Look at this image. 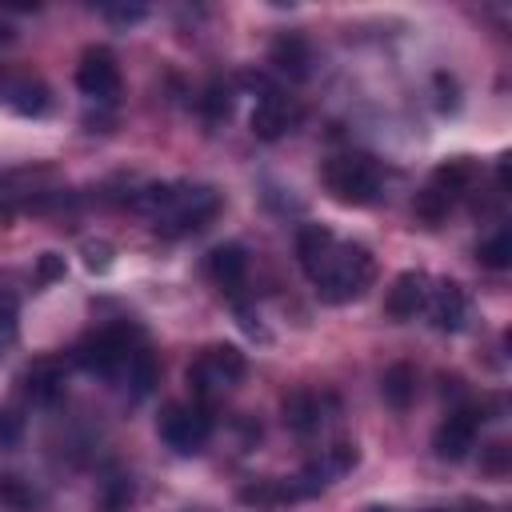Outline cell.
<instances>
[{"label": "cell", "mask_w": 512, "mask_h": 512, "mask_svg": "<svg viewBox=\"0 0 512 512\" xmlns=\"http://www.w3.org/2000/svg\"><path fill=\"white\" fill-rule=\"evenodd\" d=\"M132 208L152 220L160 236H192L220 212V192L208 184H148L132 196Z\"/></svg>", "instance_id": "obj_1"}, {"label": "cell", "mask_w": 512, "mask_h": 512, "mask_svg": "<svg viewBox=\"0 0 512 512\" xmlns=\"http://www.w3.org/2000/svg\"><path fill=\"white\" fill-rule=\"evenodd\" d=\"M320 292V300L328 304H348V300H360L368 292V284L376 280V260L364 244H352V240H336L328 248V256L320 260V268L308 276Z\"/></svg>", "instance_id": "obj_2"}, {"label": "cell", "mask_w": 512, "mask_h": 512, "mask_svg": "<svg viewBox=\"0 0 512 512\" xmlns=\"http://www.w3.org/2000/svg\"><path fill=\"white\" fill-rule=\"evenodd\" d=\"M248 372V360L240 348L232 344H208L192 364H188V388L196 396V404H208L224 392H232Z\"/></svg>", "instance_id": "obj_3"}, {"label": "cell", "mask_w": 512, "mask_h": 512, "mask_svg": "<svg viewBox=\"0 0 512 512\" xmlns=\"http://www.w3.org/2000/svg\"><path fill=\"white\" fill-rule=\"evenodd\" d=\"M320 180L332 192V200H340V204H372L380 196V188H384V176H380L376 160L356 156V152L324 160Z\"/></svg>", "instance_id": "obj_4"}, {"label": "cell", "mask_w": 512, "mask_h": 512, "mask_svg": "<svg viewBox=\"0 0 512 512\" xmlns=\"http://www.w3.org/2000/svg\"><path fill=\"white\" fill-rule=\"evenodd\" d=\"M156 432H160V440L172 448V452H180V456H196V452H204V444H208V436H212V416H208V408L204 404H184V400H172V404H164V412H160V420H156Z\"/></svg>", "instance_id": "obj_5"}, {"label": "cell", "mask_w": 512, "mask_h": 512, "mask_svg": "<svg viewBox=\"0 0 512 512\" xmlns=\"http://www.w3.org/2000/svg\"><path fill=\"white\" fill-rule=\"evenodd\" d=\"M136 348L140 344L132 340L128 328H100L96 336H88V340L76 344V364L88 368V372H96V376H104V380H116Z\"/></svg>", "instance_id": "obj_6"}, {"label": "cell", "mask_w": 512, "mask_h": 512, "mask_svg": "<svg viewBox=\"0 0 512 512\" xmlns=\"http://www.w3.org/2000/svg\"><path fill=\"white\" fill-rule=\"evenodd\" d=\"M0 104L16 116H44L52 108V92L36 72L0 68Z\"/></svg>", "instance_id": "obj_7"}, {"label": "cell", "mask_w": 512, "mask_h": 512, "mask_svg": "<svg viewBox=\"0 0 512 512\" xmlns=\"http://www.w3.org/2000/svg\"><path fill=\"white\" fill-rule=\"evenodd\" d=\"M76 88L88 96V100H100V104H112L120 96V64L108 48H88L76 64Z\"/></svg>", "instance_id": "obj_8"}, {"label": "cell", "mask_w": 512, "mask_h": 512, "mask_svg": "<svg viewBox=\"0 0 512 512\" xmlns=\"http://www.w3.org/2000/svg\"><path fill=\"white\" fill-rule=\"evenodd\" d=\"M476 428H480L476 408H452L444 416V424L436 428V436H432L436 456L440 460H464L472 452V444H476Z\"/></svg>", "instance_id": "obj_9"}, {"label": "cell", "mask_w": 512, "mask_h": 512, "mask_svg": "<svg viewBox=\"0 0 512 512\" xmlns=\"http://www.w3.org/2000/svg\"><path fill=\"white\" fill-rule=\"evenodd\" d=\"M424 316L440 332H460L464 320H468V296H464V288L452 284V280H432L428 300H424Z\"/></svg>", "instance_id": "obj_10"}, {"label": "cell", "mask_w": 512, "mask_h": 512, "mask_svg": "<svg viewBox=\"0 0 512 512\" xmlns=\"http://www.w3.org/2000/svg\"><path fill=\"white\" fill-rule=\"evenodd\" d=\"M428 288L432 280L424 272H400L384 296V312L392 320H412L416 312H424V300H428Z\"/></svg>", "instance_id": "obj_11"}, {"label": "cell", "mask_w": 512, "mask_h": 512, "mask_svg": "<svg viewBox=\"0 0 512 512\" xmlns=\"http://www.w3.org/2000/svg\"><path fill=\"white\" fill-rule=\"evenodd\" d=\"M292 124H296V104H292L288 96L264 92V96L256 100V108H252V132H256L260 140H276V136H284Z\"/></svg>", "instance_id": "obj_12"}, {"label": "cell", "mask_w": 512, "mask_h": 512, "mask_svg": "<svg viewBox=\"0 0 512 512\" xmlns=\"http://www.w3.org/2000/svg\"><path fill=\"white\" fill-rule=\"evenodd\" d=\"M268 60L288 80H308V72H312V48H308V40L300 32H280L272 40V48H268Z\"/></svg>", "instance_id": "obj_13"}, {"label": "cell", "mask_w": 512, "mask_h": 512, "mask_svg": "<svg viewBox=\"0 0 512 512\" xmlns=\"http://www.w3.org/2000/svg\"><path fill=\"white\" fill-rule=\"evenodd\" d=\"M324 408H328L324 396H316V392H292V396H284V424L292 432H300V436H312L328 420Z\"/></svg>", "instance_id": "obj_14"}, {"label": "cell", "mask_w": 512, "mask_h": 512, "mask_svg": "<svg viewBox=\"0 0 512 512\" xmlns=\"http://www.w3.org/2000/svg\"><path fill=\"white\" fill-rule=\"evenodd\" d=\"M208 276H212L216 288L236 292V288L244 284V276H248V256H244V248H240V244H220V248H212V252H208Z\"/></svg>", "instance_id": "obj_15"}, {"label": "cell", "mask_w": 512, "mask_h": 512, "mask_svg": "<svg viewBox=\"0 0 512 512\" xmlns=\"http://www.w3.org/2000/svg\"><path fill=\"white\" fill-rule=\"evenodd\" d=\"M20 388L32 404H52L64 396V368L56 360H36L24 376H20Z\"/></svg>", "instance_id": "obj_16"}, {"label": "cell", "mask_w": 512, "mask_h": 512, "mask_svg": "<svg viewBox=\"0 0 512 512\" xmlns=\"http://www.w3.org/2000/svg\"><path fill=\"white\" fill-rule=\"evenodd\" d=\"M332 244H336V236H332L324 224H304V228L296 232V256H300V268L312 276V272L320 268V260L328 256Z\"/></svg>", "instance_id": "obj_17"}, {"label": "cell", "mask_w": 512, "mask_h": 512, "mask_svg": "<svg viewBox=\"0 0 512 512\" xmlns=\"http://www.w3.org/2000/svg\"><path fill=\"white\" fill-rule=\"evenodd\" d=\"M156 376H160V372H156L152 352H148V348H136V352L128 356V364H124V372L116 376V384H124V388H128V392L140 400V396H148V392H152Z\"/></svg>", "instance_id": "obj_18"}, {"label": "cell", "mask_w": 512, "mask_h": 512, "mask_svg": "<svg viewBox=\"0 0 512 512\" xmlns=\"http://www.w3.org/2000/svg\"><path fill=\"white\" fill-rule=\"evenodd\" d=\"M384 400L392 404V408H408L412 404V396H416V372L408 368V364H392L388 372H384Z\"/></svg>", "instance_id": "obj_19"}, {"label": "cell", "mask_w": 512, "mask_h": 512, "mask_svg": "<svg viewBox=\"0 0 512 512\" xmlns=\"http://www.w3.org/2000/svg\"><path fill=\"white\" fill-rule=\"evenodd\" d=\"M476 260H480L484 268H492V272L508 268V264H512V236H508V228H496L488 240H480Z\"/></svg>", "instance_id": "obj_20"}, {"label": "cell", "mask_w": 512, "mask_h": 512, "mask_svg": "<svg viewBox=\"0 0 512 512\" xmlns=\"http://www.w3.org/2000/svg\"><path fill=\"white\" fill-rule=\"evenodd\" d=\"M204 116L208 120H228V112H232V88L228 84H208V92H204Z\"/></svg>", "instance_id": "obj_21"}, {"label": "cell", "mask_w": 512, "mask_h": 512, "mask_svg": "<svg viewBox=\"0 0 512 512\" xmlns=\"http://www.w3.org/2000/svg\"><path fill=\"white\" fill-rule=\"evenodd\" d=\"M452 208V200L444 196V192H436V188H424L420 196H416V216H424L428 224H436V220H444V212Z\"/></svg>", "instance_id": "obj_22"}, {"label": "cell", "mask_w": 512, "mask_h": 512, "mask_svg": "<svg viewBox=\"0 0 512 512\" xmlns=\"http://www.w3.org/2000/svg\"><path fill=\"white\" fill-rule=\"evenodd\" d=\"M100 12H104L112 24H136V20L148 16V8H140V4H104Z\"/></svg>", "instance_id": "obj_23"}, {"label": "cell", "mask_w": 512, "mask_h": 512, "mask_svg": "<svg viewBox=\"0 0 512 512\" xmlns=\"http://www.w3.org/2000/svg\"><path fill=\"white\" fill-rule=\"evenodd\" d=\"M84 264H88L92 272H104V268L112 264V248H108L104 240H88V244H84Z\"/></svg>", "instance_id": "obj_24"}, {"label": "cell", "mask_w": 512, "mask_h": 512, "mask_svg": "<svg viewBox=\"0 0 512 512\" xmlns=\"http://www.w3.org/2000/svg\"><path fill=\"white\" fill-rule=\"evenodd\" d=\"M20 440V416H12L8 408H0V448H12Z\"/></svg>", "instance_id": "obj_25"}, {"label": "cell", "mask_w": 512, "mask_h": 512, "mask_svg": "<svg viewBox=\"0 0 512 512\" xmlns=\"http://www.w3.org/2000/svg\"><path fill=\"white\" fill-rule=\"evenodd\" d=\"M56 276H64V260L56 252H44L40 256V280H56Z\"/></svg>", "instance_id": "obj_26"}, {"label": "cell", "mask_w": 512, "mask_h": 512, "mask_svg": "<svg viewBox=\"0 0 512 512\" xmlns=\"http://www.w3.org/2000/svg\"><path fill=\"white\" fill-rule=\"evenodd\" d=\"M12 316H16V300H12L8 292H0V320L12 324Z\"/></svg>", "instance_id": "obj_27"}, {"label": "cell", "mask_w": 512, "mask_h": 512, "mask_svg": "<svg viewBox=\"0 0 512 512\" xmlns=\"http://www.w3.org/2000/svg\"><path fill=\"white\" fill-rule=\"evenodd\" d=\"M372 512H388V508H372Z\"/></svg>", "instance_id": "obj_28"}, {"label": "cell", "mask_w": 512, "mask_h": 512, "mask_svg": "<svg viewBox=\"0 0 512 512\" xmlns=\"http://www.w3.org/2000/svg\"><path fill=\"white\" fill-rule=\"evenodd\" d=\"M428 512H440V508H428Z\"/></svg>", "instance_id": "obj_29"}]
</instances>
